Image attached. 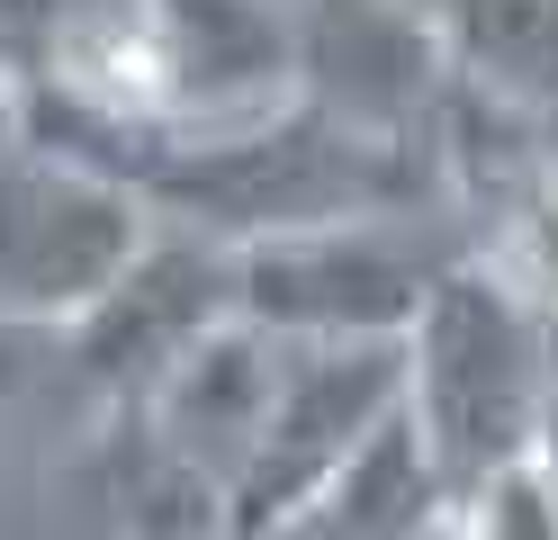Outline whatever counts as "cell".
<instances>
[{
    "label": "cell",
    "mask_w": 558,
    "mask_h": 540,
    "mask_svg": "<svg viewBox=\"0 0 558 540\" xmlns=\"http://www.w3.org/2000/svg\"><path fill=\"white\" fill-rule=\"evenodd\" d=\"M0 135H19V82L0 72Z\"/></svg>",
    "instance_id": "2e32d148"
},
{
    "label": "cell",
    "mask_w": 558,
    "mask_h": 540,
    "mask_svg": "<svg viewBox=\"0 0 558 540\" xmlns=\"http://www.w3.org/2000/svg\"><path fill=\"white\" fill-rule=\"evenodd\" d=\"M397 423H405V343H316V351L298 343L279 415L234 487V540H270L279 523H298Z\"/></svg>",
    "instance_id": "5b68a950"
},
{
    "label": "cell",
    "mask_w": 558,
    "mask_h": 540,
    "mask_svg": "<svg viewBox=\"0 0 558 540\" xmlns=\"http://www.w3.org/2000/svg\"><path fill=\"white\" fill-rule=\"evenodd\" d=\"M450 531L460 540H558V468L549 451L505 468V478H486L477 495L450 504Z\"/></svg>",
    "instance_id": "5bb4252c"
},
{
    "label": "cell",
    "mask_w": 558,
    "mask_h": 540,
    "mask_svg": "<svg viewBox=\"0 0 558 540\" xmlns=\"http://www.w3.org/2000/svg\"><path fill=\"white\" fill-rule=\"evenodd\" d=\"M477 262L558 324V154L522 171L496 199V216H477Z\"/></svg>",
    "instance_id": "4fadbf2b"
},
{
    "label": "cell",
    "mask_w": 558,
    "mask_h": 540,
    "mask_svg": "<svg viewBox=\"0 0 558 540\" xmlns=\"http://www.w3.org/2000/svg\"><path fill=\"white\" fill-rule=\"evenodd\" d=\"M162 216L54 144L0 135V324L63 343L135 271Z\"/></svg>",
    "instance_id": "3957f363"
},
{
    "label": "cell",
    "mask_w": 558,
    "mask_h": 540,
    "mask_svg": "<svg viewBox=\"0 0 558 540\" xmlns=\"http://www.w3.org/2000/svg\"><path fill=\"white\" fill-rule=\"evenodd\" d=\"M558 415V324L469 262L433 288L424 324L405 334V423L424 442L441 495L460 504L486 478L541 459Z\"/></svg>",
    "instance_id": "6da1fadb"
},
{
    "label": "cell",
    "mask_w": 558,
    "mask_h": 540,
    "mask_svg": "<svg viewBox=\"0 0 558 540\" xmlns=\"http://www.w3.org/2000/svg\"><path fill=\"white\" fill-rule=\"evenodd\" d=\"M441 523H450V495L433 478L424 442H414V423H397L352 478H333L298 523H279L270 540H433Z\"/></svg>",
    "instance_id": "7c38bea8"
},
{
    "label": "cell",
    "mask_w": 558,
    "mask_h": 540,
    "mask_svg": "<svg viewBox=\"0 0 558 540\" xmlns=\"http://www.w3.org/2000/svg\"><path fill=\"white\" fill-rule=\"evenodd\" d=\"M414 10L441 27L460 91L522 127L558 118V0H414Z\"/></svg>",
    "instance_id": "8fae6325"
},
{
    "label": "cell",
    "mask_w": 558,
    "mask_h": 540,
    "mask_svg": "<svg viewBox=\"0 0 558 540\" xmlns=\"http://www.w3.org/2000/svg\"><path fill=\"white\" fill-rule=\"evenodd\" d=\"M234 315H243V252L198 235V226H154V243L135 252V271L63 334V360L90 379L99 406H145Z\"/></svg>",
    "instance_id": "8992f818"
},
{
    "label": "cell",
    "mask_w": 558,
    "mask_h": 540,
    "mask_svg": "<svg viewBox=\"0 0 558 540\" xmlns=\"http://www.w3.org/2000/svg\"><path fill=\"white\" fill-rule=\"evenodd\" d=\"M135 27L145 0H0V72L19 82V99L63 91L109 108L126 91Z\"/></svg>",
    "instance_id": "30bf717a"
},
{
    "label": "cell",
    "mask_w": 558,
    "mask_h": 540,
    "mask_svg": "<svg viewBox=\"0 0 558 540\" xmlns=\"http://www.w3.org/2000/svg\"><path fill=\"white\" fill-rule=\"evenodd\" d=\"M298 55L306 108L441 171V118L460 99V63L414 0H298Z\"/></svg>",
    "instance_id": "52a82bcc"
},
{
    "label": "cell",
    "mask_w": 558,
    "mask_h": 540,
    "mask_svg": "<svg viewBox=\"0 0 558 540\" xmlns=\"http://www.w3.org/2000/svg\"><path fill=\"white\" fill-rule=\"evenodd\" d=\"M37 351H54V343H46V334H10V324H0V396H19V387H27Z\"/></svg>",
    "instance_id": "9a60e30c"
},
{
    "label": "cell",
    "mask_w": 558,
    "mask_h": 540,
    "mask_svg": "<svg viewBox=\"0 0 558 540\" xmlns=\"http://www.w3.org/2000/svg\"><path fill=\"white\" fill-rule=\"evenodd\" d=\"M46 540H234V504L145 406H99L46 478Z\"/></svg>",
    "instance_id": "ba28073f"
},
{
    "label": "cell",
    "mask_w": 558,
    "mask_h": 540,
    "mask_svg": "<svg viewBox=\"0 0 558 540\" xmlns=\"http://www.w3.org/2000/svg\"><path fill=\"white\" fill-rule=\"evenodd\" d=\"M477 262V216L460 207H378L316 235H279L243 252V324L279 343H405L433 288Z\"/></svg>",
    "instance_id": "7a4b0ae2"
},
{
    "label": "cell",
    "mask_w": 558,
    "mask_h": 540,
    "mask_svg": "<svg viewBox=\"0 0 558 540\" xmlns=\"http://www.w3.org/2000/svg\"><path fill=\"white\" fill-rule=\"evenodd\" d=\"M433 540H460V531H450V523H441V531H433Z\"/></svg>",
    "instance_id": "e0dca14e"
},
{
    "label": "cell",
    "mask_w": 558,
    "mask_h": 540,
    "mask_svg": "<svg viewBox=\"0 0 558 540\" xmlns=\"http://www.w3.org/2000/svg\"><path fill=\"white\" fill-rule=\"evenodd\" d=\"M306 99L289 0H145L126 91L109 108L162 135H243Z\"/></svg>",
    "instance_id": "277c9868"
},
{
    "label": "cell",
    "mask_w": 558,
    "mask_h": 540,
    "mask_svg": "<svg viewBox=\"0 0 558 540\" xmlns=\"http://www.w3.org/2000/svg\"><path fill=\"white\" fill-rule=\"evenodd\" d=\"M289 360H298V343H279V334H262V324L234 315L226 334H207V343L181 360V370H171V379L145 396V415L162 423V442L181 451L198 478H217L226 504H234L243 468H253L262 432H270V415H279Z\"/></svg>",
    "instance_id": "9c48e42d"
}]
</instances>
